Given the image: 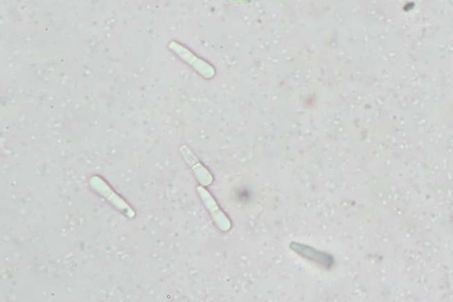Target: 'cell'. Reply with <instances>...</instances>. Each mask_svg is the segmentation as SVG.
I'll use <instances>...</instances> for the list:
<instances>
[{
    "mask_svg": "<svg viewBox=\"0 0 453 302\" xmlns=\"http://www.w3.org/2000/svg\"><path fill=\"white\" fill-rule=\"evenodd\" d=\"M169 49L172 50V52L175 53L176 55L181 58V60L186 62L189 64L190 67L195 68V69L202 76V78L206 79L213 78L215 76V69L213 67H211L210 64L207 63L204 60H201V58H197V56L190 52L189 49H186L180 44L172 41L169 44Z\"/></svg>",
    "mask_w": 453,
    "mask_h": 302,
    "instance_id": "cell-1",
    "label": "cell"
},
{
    "mask_svg": "<svg viewBox=\"0 0 453 302\" xmlns=\"http://www.w3.org/2000/svg\"><path fill=\"white\" fill-rule=\"evenodd\" d=\"M89 185H90L94 191L97 192V194L103 195L104 198H106L110 203L113 204L116 208L120 210L128 217L133 218L135 215L133 210L119 195L116 194L100 177H92L90 181H89Z\"/></svg>",
    "mask_w": 453,
    "mask_h": 302,
    "instance_id": "cell-2",
    "label": "cell"
},
{
    "mask_svg": "<svg viewBox=\"0 0 453 302\" xmlns=\"http://www.w3.org/2000/svg\"><path fill=\"white\" fill-rule=\"evenodd\" d=\"M197 191H198L199 196H201L205 206L207 207L208 212L213 216L214 223L216 224L217 227L222 232H226V230L231 229V221L226 218L224 213L220 211L210 192L202 187L197 188Z\"/></svg>",
    "mask_w": 453,
    "mask_h": 302,
    "instance_id": "cell-3",
    "label": "cell"
},
{
    "mask_svg": "<svg viewBox=\"0 0 453 302\" xmlns=\"http://www.w3.org/2000/svg\"><path fill=\"white\" fill-rule=\"evenodd\" d=\"M180 151L183 158L188 162V165L192 167L193 173H195V176L197 180L199 181V183L204 186L210 185L213 183V176H211L210 171L196 158L195 153L187 146H181Z\"/></svg>",
    "mask_w": 453,
    "mask_h": 302,
    "instance_id": "cell-4",
    "label": "cell"
}]
</instances>
